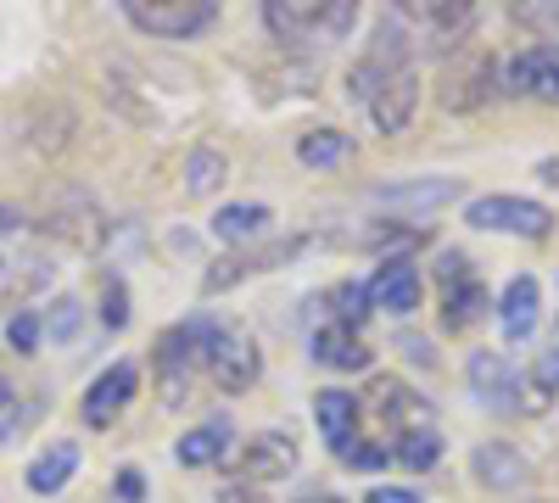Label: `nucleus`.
<instances>
[{"mask_svg": "<svg viewBox=\"0 0 559 503\" xmlns=\"http://www.w3.org/2000/svg\"><path fill=\"white\" fill-rule=\"evenodd\" d=\"M347 89H353V101H364V112L376 118L381 134H397V129L414 118V107H419L414 34L397 23V12L376 23V34H369V51L358 57Z\"/></svg>", "mask_w": 559, "mask_h": 503, "instance_id": "nucleus-1", "label": "nucleus"}, {"mask_svg": "<svg viewBox=\"0 0 559 503\" xmlns=\"http://www.w3.org/2000/svg\"><path fill=\"white\" fill-rule=\"evenodd\" d=\"M263 23L280 45H292V51H331L336 39L353 34L358 12L347 0H324V7H308V0H274L263 7Z\"/></svg>", "mask_w": 559, "mask_h": 503, "instance_id": "nucleus-2", "label": "nucleus"}, {"mask_svg": "<svg viewBox=\"0 0 559 503\" xmlns=\"http://www.w3.org/2000/svg\"><path fill=\"white\" fill-rule=\"evenodd\" d=\"M129 23L157 39H191L213 23V0H129Z\"/></svg>", "mask_w": 559, "mask_h": 503, "instance_id": "nucleus-3", "label": "nucleus"}, {"mask_svg": "<svg viewBox=\"0 0 559 503\" xmlns=\"http://www.w3.org/2000/svg\"><path fill=\"white\" fill-rule=\"evenodd\" d=\"M464 224L471 230H503V236H548L554 213L543 202H526V196H481L464 207Z\"/></svg>", "mask_w": 559, "mask_h": 503, "instance_id": "nucleus-4", "label": "nucleus"}, {"mask_svg": "<svg viewBox=\"0 0 559 503\" xmlns=\"http://www.w3.org/2000/svg\"><path fill=\"white\" fill-rule=\"evenodd\" d=\"M442 319L453 331H464V325H476L481 319V308H487V286L471 274V263H464V252H442Z\"/></svg>", "mask_w": 559, "mask_h": 503, "instance_id": "nucleus-5", "label": "nucleus"}, {"mask_svg": "<svg viewBox=\"0 0 559 503\" xmlns=\"http://www.w3.org/2000/svg\"><path fill=\"white\" fill-rule=\"evenodd\" d=\"M471 392L481 403H492L498 415H526V381H521L515 363L498 358V352H476L471 358Z\"/></svg>", "mask_w": 559, "mask_h": 503, "instance_id": "nucleus-6", "label": "nucleus"}, {"mask_svg": "<svg viewBox=\"0 0 559 503\" xmlns=\"http://www.w3.org/2000/svg\"><path fill=\"white\" fill-rule=\"evenodd\" d=\"M213 319H185L179 331H168L163 342H157V363H163V392L174 397V386H185V375H191V363L197 358H207V347H213Z\"/></svg>", "mask_w": 559, "mask_h": 503, "instance_id": "nucleus-7", "label": "nucleus"}, {"mask_svg": "<svg viewBox=\"0 0 559 503\" xmlns=\"http://www.w3.org/2000/svg\"><path fill=\"white\" fill-rule=\"evenodd\" d=\"M207 363L224 392H247L258 381V342L241 336L236 325H218L213 331V347H207Z\"/></svg>", "mask_w": 559, "mask_h": 503, "instance_id": "nucleus-8", "label": "nucleus"}, {"mask_svg": "<svg viewBox=\"0 0 559 503\" xmlns=\"http://www.w3.org/2000/svg\"><path fill=\"white\" fill-rule=\"evenodd\" d=\"M509 89L521 96H537V101H559V45H532L509 62Z\"/></svg>", "mask_w": 559, "mask_h": 503, "instance_id": "nucleus-9", "label": "nucleus"}, {"mask_svg": "<svg viewBox=\"0 0 559 503\" xmlns=\"http://www.w3.org/2000/svg\"><path fill=\"white\" fill-rule=\"evenodd\" d=\"M134 386H140L134 363H112V370H102L96 381H90V392H84V420L90 426H107L118 408L134 403Z\"/></svg>", "mask_w": 559, "mask_h": 503, "instance_id": "nucleus-10", "label": "nucleus"}, {"mask_svg": "<svg viewBox=\"0 0 559 503\" xmlns=\"http://www.w3.org/2000/svg\"><path fill=\"white\" fill-rule=\"evenodd\" d=\"M292 470H297V447H292V436L258 431V436L241 447V476H252V481H280V476H292Z\"/></svg>", "mask_w": 559, "mask_h": 503, "instance_id": "nucleus-11", "label": "nucleus"}, {"mask_svg": "<svg viewBox=\"0 0 559 503\" xmlns=\"http://www.w3.org/2000/svg\"><path fill=\"white\" fill-rule=\"evenodd\" d=\"M313 420H319V431H324V447L347 453V447L358 442V397H347V392H319V397H313Z\"/></svg>", "mask_w": 559, "mask_h": 503, "instance_id": "nucleus-12", "label": "nucleus"}, {"mask_svg": "<svg viewBox=\"0 0 559 503\" xmlns=\"http://www.w3.org/2000/svg\"><path fill=\"white\" fill-rule=\"evenodd\" d=\"M503 336L509 342H526L532 331H537V313H543V291H537V280L532 274H521V280H509L503 286Z\"/></svg>", "mask_w": 559, "mask_h": 503, "instance_id": "nucleus-13", "label": "nucleus"}, {"mask_svg": "<svg viewBox=\"0 0 559 503\" xmlns=\"http://www.w3.org/2000/svg\"><path fill=\"white\" fill-rule=\"evenodd\" d=\"M397 23H403L408 34L419 28L431 45H442V51H448V45L471 28V7H408V12H397Z\"/></svg>", "mask_w": 559, "mask_h": 503, "instance_id": "nucleus-14", "label": "nucleus"}, {"mask_svg": "<svg viewBox=\"0 0 559 503\" xmlns=\"http://www.w3.org/2000/svg\"><path fill=\"white\" fill-rule=\"evenodd\" d=\"M369 302L386 313H414L419 308V274L408 263H386L376 280H369Z\"/></svg>", "mask_w": 559, "mask_h": 503, "instance_id": "nucleus-15", "label": "nucleus"}, {"mask_svg": "<svg viewBox=\"0 0 559 503\" xmlns=\"http://www.w3.org/2000/svg\"><path fill=\"white\" fill-rule=\"evenodd\" d=\"M313 358L324 363V370H364V363H369L364 342H358L353 331H342V325H324V331L313 336Z\"/></svg>", "mask_w": 559, "mask_h": 503, "instance_id": "nucleus-16", "label": "nucleus"}, {"mask_svg": "<svg viewBox=\"0 0 559 503\" xmlns=\"http://www.w3.org/2000/svg\"><path fill=\"white\" fill-rule=\"evenodd\" d=\"M73 470H79V447L73 442H57V447H45L39 459L28 465V487L34 492H62Z\"/></svg>", "mask_w": 559, "mask_h": 503, "instance_id": "nucleus-17", "label": "nucleus"}, {"mask_svg": "<svg viewBox=\"0 0 559 503\" xmlns=\"http://www.w3.org/2000/svg\"><path fill=\"white\" fill-rule=\"evenodd\" d=\"M476 476L487 481V487H521L526 481V459L509 442H487L481 453H476Z\"/></svg>", "mask_w": 559, "mask_h": 503, "instance_id": "nucleus-18", "label": "nucleus"}, {"mask_svg": "<svg viewBox=\"0 0 559 503\" xmlns=\"http://www.w3.org/2000/svg\"><path fill=\"white\" fill-rule=\"evenodd\" d=\"M218 453H229V426H224V420H213V426H202V431H185L179 447H174V459L191 465V470H202V465L218 459Z\"/></svg>", "mask_w": 559, "mask_h": 503, "instance_id": "nucleus-19", "label": "nucleus"}, {"mask_svg": "<svg viewBox=\"0 0 559 503\" xmlns=\"http://www.w3.org/2000/svg\"><path fill=\"white\" fill-rule=\"evenodd\" d=\"M263 230H269V207H258V202H236V207L213 213V236L218 241H252Z\"/></svg>", "mask_w": 559, "mask_h": 503, "instance_id": "nucleus-20", "label": "nucleus"}, {"mask_svg": "<svg viewBox=\"0 0 559 503\" xmlns=\"http://www.w3.org/2000/svg\"><path fill=\"white\" fill-rule=\"evenodd\" d=\"M347 152H353V141H347L342 129H313V134H302V141H297V157L308 168H336V163H347Z\"/></svg>", "mask_w": 559, "mask_h": 503, "instance_id": "nucleus-21", "label": "nucleus"}, {"mask_svg": "<svg viewBox=\"0 0 559 503\" xmlns=\"http://www.w3.org/2000/svg\"><path fill=\"white\" fill-rule=\"evenodd\" d=\"M437 453H442L437 431H431V426H419V431H403V436H397L392 459H403L408 470H431V465H437Z\"/></svg>", "mask_w": 559, "mask_h": 503, "instance_id": "nucleus-22", "label": "nucleus"}, {"mask_svg": "<svg viewBox=\"0 0 559 503\" xmlns=\"http://www.w3.org/2000/svg\"><path fill=\"white\" fill-rule=\"evenodd\" d=\"M185 185H191V196L218 191V185H224V157L207 152V146H197L191 157H185Z\"/></svg>", "mask_w": 559, "mask_h": 503, "instance_id": "nucleus-23", "label": "nucleus"}, {"mask_svg": "<svg viewBox=\"0 0 559 503\" xmlns=\"http://www.w3.org/2000/svg\"><path fill=\"white\" fill-rule=\"evenodd\" d=\"M331 308H336V325L358 336L364 313H369V291H358V286H336V291H331Z\"/></svg>", "mask_w": 559, "mask_h": 503, "instance_id": "nucleus-24", "label": "nucleus"}, {"mask_svg": "<svg viewBox=\"0 0 559 503\" xmlns=\"http://www.w3.org/2000/svg\"><path fill=\"white\" fill-rule=\"evenodd\" d=\"M79 319H84L79 297H62V302L51 308V319H45V331H51L57 342H73V336H79Z\"/></svg>", "mask_w": 559, "mask_h": 503, "instance_id": "nucleus-25", "label": "nucleus"}, {"mask_svg": "<svg viewBox=\"0 0 559 503\" xmlns=\"http://www.w3.org/2000/svg\"><path fill=\"white\" fill-rule=\"evenodd\" d=\"M386 459H392V453L376 447V442H353V447L342 453V465H347V470H364V476H369V470H381Z\"/></svg>", "mask_w": 559, "mask_h": 503, "instance_id": "nucleus-26", "label": "nucleus"}, {"mask_svg": "<svg viewBox=\"0 0 559 503\" xmlns=\"http://www.w3.org/2000/svg\"><path fill=\"white\" fill-rule=\"evenodd\" d=\"M515 23H532V28H543V34H559V0H554V7H521Z\"/></svg>", "mask_w": 559, "mask_h": 503, "instance_id": "nucleus-27", "label": "nucleus"}, {"mask_svg": "<svg viewBox=\"0 0 559 503\" xmlns=\"http://www.w3.org/2000/svg\"><path fill=\"white\" fill-rule=\"evenodd\" d=\"M112 492H118V503H140V498H146V476H140V470H118V481H112Z\"/></svg>", "mask_w": 559, "mask_h": 503, "instance_id": "nucleus-28", "label": "nucleus"}, {"mask_svg": "<svg viewBox=\"0 0 559 503\" xmlns=\"http://www.w3.org/2000/svg\"><path fill=\"white\" fill-rule=\"evenodd\" d=\"M39 325H45V319H34V313H17V319H12V347H23V352H28V347L39 342Z\"/></svg>", "mask_w": 559, "mask_h": 503, "instance_id": "nucleus-29", "label": "nucleus"}, {"mask_svg": "<svg viewBox=\"0 0 559 503\" xmlns=\"http://www.w3.org/2000/svg\"><path fill=\"white\" fill-rule=\"evenodd\" d=\"M364 503H419V492H408V487H376Z\"/></svg>", "mask_w": 559, "mask_h": 503, "instance_id": "nucleus-30", "label": "nucleus"}, {"mask_svg": "<svg viewBox=\"0 0 559 503\" xmlns=\"http://www.w3.org/2000/svg\"><path fill=\"white\" fill-rule=\"evenodd\" d=\"M537 381H543V386H554V392H559V352H548V358H543V363H537Z\"/></svg>", "mask_w": 559, "mask_h": 503, "instance_id": "nucleus-31", "label": "nucleus"}, {"mask_svg": "<svg viewBox=\"0 0 559 503\" xmlns=\"http://www.w3.org/2000/svg\"><path fill=\"white\" fill-rule=\"evenodd\" d=\"M107 325H112V331L123 325V291H118V286L107 291Z\"/></svg>", "mask_w": 559, "mask_h": 503, "instance_id": "nucleus-32", "label": "nucleus"}, {"mask_svg": "<svg viewBox=\"0 0 559 503\" xmlns=\"http://www.w3.org/2000/svg\"><path fill=\"white\" fill-rule=\"evenodd\" d=\"M297 503H342V498H336V492H302Z\"/></svg>", "mask_w": 559, "mask_h": 503, "instance_id": "nucleus-33", "label": "nucleus"}, {"mask_svg": "<svg viewBox=\"0 0 559 503\" xmlns=\"http://www.w3.org/2000/svg\"><path fill=\"white\" fill-rule=\"evenodd\" d=\"M7 403H12V386H7V381H0V415H7Z\"/></svg>", "mask_w": 559, "mask_h": 503, "instance_id": "nucleus-34", "label": "nucleus"}]
</instances>
